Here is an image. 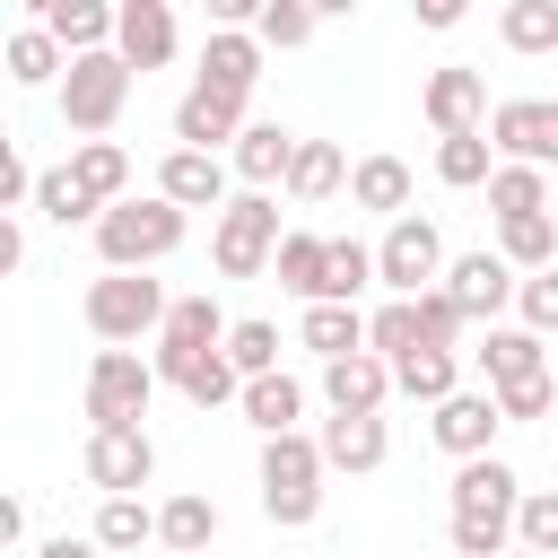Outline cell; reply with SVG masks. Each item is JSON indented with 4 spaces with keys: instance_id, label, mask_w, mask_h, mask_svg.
Returning a JSON list of instances; mask_svg holds the SVG:
<instances>
[{
    "instance_id": "obj_12",
    "label": "cell",
    "mask_w": 558,
    "mask_h": 558,
    "mask_svg": "<svg viewBox=\"0 0 558 558\" xmlns=\"http://www.w3.org/2000/svg\"><path fill=\"white\" fill-rule=\"evenodd\" d=\"M253 131V113H244V96H218V87H183V105H174V148H201V157H227L235 140Z\"/></svg>"
},
{
    "instance_id": "obj_31",
    "label": "cell",
    "mask_w": 558,
    "mask_h": 558,
    "mask_svg": "<svg viewBox=\"0 0 558 558\" xmlns=\"http://www.w3.org/2000/svg\"><path fill=\"white\" fill-rule=\"evenodd\" d=\"M262 436H296V418H305V384L296 375H262V384H244V401H235Z\"/></svg>"
},
{
    "instance_id": "obj_51",
    "label": "cell",
    "mask_w": 558,
    "mask_h": 558,
    "mask_svg": "<svg viewBox=\"0 0 558 558\" xmlns=\"http://www.w3.org/2000/svg\"><path fill=\"white\" fill-rule=\"evenodd\" d=\"M0 541H26V497H0Z\"/></svg>"
},
{
    "instance_id": "obj_8",
    "label": "cell",
    "mask_w": 558,
    "mask_h": 558,
    "mask_svg": "<svg viewBox=\"0 0 558 558\" xmlns=\"http://www.w3.org/2000/svg\"><path fill=\"white\" fill-rule=\"evenodd\" d=\"M445 235H436V218H392L384 227V244H375V279L392 288V296H427V288H445Z\"/></svg>"
},
{
    "instance_id": "obj_42",
    "label": "cell",
    "mask_w": 558,
    "mask_h": 558,
    "mask_svg": "<svg viewBox=\"0 0 558 558\" xmlns=\"http://www.w3.org/2000/svg\"><path fill=\"white\" fill-rule=\"evenodd\" d=\"M35 218H52V227H96L105 209L70 183V166H44V183H35Z\"/></svg>"
},
{
    "instance_id": "obj_2",
    "label": "cell",
    "mask_w": 558,
    "mask_h": 558,
    "mask_svg": "<svg viewBox=\"0 0 558 558\" xmlns=\"http://www.w3.org/2000/svg\"><path fill=\"white\" fill-rule=\"evenodd\" d=\"M323 480H331V462H323V436H262V514L279 523V532H305L314 514H323Z\"/></svg>"
},
{
    "instance_id": "obj_7",
    "label": "cell",
    "mask_w": 558,
    "mask_h": 558,
    "mask_svg": "<svg viewBox=\"0 0 558 558\" xmlns=\"http://www.w3.org/2000/svg\"><path fill=\"white\" fill-rule=\"evenodd\" d=\"M131 61L122 52H87V61H70V78H61V122L78 131V140H105L113 122H122V105H131Z\"/></svg>"
},
{
    "instance_id": "obj_24",
    "label": "cell",
    "mask_w": 558,
    "mask_h": 558,
    "mask_svg": "<svg viewBox=\"0 0 558 558\" xmlns=\"http://www.w3.org/2000/svg\"><path fill=\"white\" fill-rule=\"evenodd\" d=\"M384 453H392V427L384 418H323V462L331 471L366 480V471H384Z\"/></svg>"
},
{
    "instance_id": "obj_45",
    "label": "cell",
    "mask_w": 558,
    "mask_h": 558,
    "mask_svg": "<svg viewBox=\"0 0 558 558\" xmlns=\"http://www.w3.org/2000/svg\"><path fill=\"white\" fill-rule=\"evenodd\" d=\"M514 314H523V331L558 340V270H532V279H523V296H514Z\"/></svg>"
},
{
    "instance_id": "obj_30",
    "label": "cell",
    "mask_w": 558,
    "mask_h": 558,
    "mask_svg": "<svg viewBox=\"0 0 558 558\" xmlns=\"http://www.w3.org/2000/svg\"><path fill=\"white\" fill-rule=\"evenodd\" d=\"M392 392H401V401H427V410H445V401L462 392V357H453V349H418L410 366H392Z\"/></svg>"
},
{
    "instance_id": "obj_29",
    "label": "cell",
    "mask_w": 558,
    "mask_h": 558,
    "mask_svg": "<svg viewBox=\"0 0 558 558\" xmlns=\"http://www.w3.org/2000/svg\"><path fill=\"white\" fill-rule=\"evenodd\" d=\"M323 262H331V235H314V227H288V244H279V288L288 296H305V305H323Z\"/></svg>"
},
{
    "instance_id": "obj_27",
    "label": "cell",
    "mask_w": 558,
    "mask_h": 558,
    "mask_svg": "<svg viewBox=\"0 0 558 558\" xmlns=\"http://www.w3.org/2000/svg\"><path fill=\"white\" fill-rule=\"evenodd\" d=\"M366 349H375L384 366H410V357L427 349V331H418V296H384V305L366 314Z\"/></svg>"
},
{
    "instance_id": "obj_10",
    "label": "cell",
    "mask_w": 558,
    "mask_h": 558,
    "mask_svg": "<svg viewBox=\"0 0 558 558\" xmlns=\"http://www.w3.org/2000/svg\"><path fill=\"white\" fill-rule=\"evenodd\" d=\"M488 148H497V166H558V96H506L497 113H488Z\"/></svg>"
},
{
    "instance_id": "obj_16",
    "label": "cell",
    "mask_w": 558,
    "mask_h": 558,
    "mask_svg": "<svg viewBox=\"0 0 558 558\" xmlns=\"http://www.w3.org/2000/svg\"><path fill=\"white\" fill-rule=\"evenodd\" d=\"M227 314H218V296L209 288H192V296H174V314H166V331H157V366H174V357H209V349H227Z\"/></svg>"
},
{
    "instance_id": "obj_14",
    "label": "cell",
    "mask_w": 558,
    "mask_h": 558,
    "mask_svg": "<svg viewBox=\"0 0 558 558\" xmlns=\"http://www.w3.org/2000/svg\"><path fill=\"white\" fill-rule=\"evenodd\" d=\"M35 26H44L70 61H87V52H113L122 9H105V0H35Z\"/></svg>"
},
{
    "instance_id": "obj_46",
    "label": "cell",
    "mask_w": 558,
    "mask_h": 558,
    "mask_svg": "<svg viewBox=\"0 0 558 558\" xmlns=\"http://www.w3.org/2000/svg\"><path fill=\"white\" fill-rule=\"evenodd\" d=\"M418 331H427V349H453V340H462V305H453L445 288H427V296H418ZM453 357H462V349H453Z\"/></svg>"
},
{
    "instance_id": "obj_44",
    "label": "cell",
    "mask_w": 558,
    "mask_h": 558,
    "mask_svg": "<svg viewBox=\"0 0 558 558\" xmlns=\"http://www.w3.org/2000/svg\"><path fill=\"white\" fill-rule=\"evenodd\" d=\"M514 549L558 558V488H532V497H523V514H514Z\"/></svg>"
},
{
    "instance_id": "obj_40",
    "label": "cell",
    "mask_w": 558,
    "mask_h": 558,
    "mask_svg": "<svg viewBox=\"0 0 558 558\" xmlns=\"http://www.w3.org/2000/svg\"><path fill=\"white\" fill-rule=\"evenodd\" d=\"M227 366H235L244 384H262V375H279V323H262V314H244V323L227 331Z\"/></svg>"
},
{
    "instance_id": "obj_28",
    "label": "cell",
    "mask_w": 558,
    "mask_h": 558,
    "mask_svg": "<svg viewBox=\"0 0 558 558\" xmlns=\"http://www.w3.org/2000/svg\"><path fill=\"white\" fill-rule=\"evenodd\" d=\"M349 201L375 209V218H410V166H401V157H357Z\"/></svg>"
},
{
    "instance_id": "obj_39",
    "label": "cell",
    "mask_w": 558,
    "mask_h": 558,
    "mask_svg": "<svg viewBox=\"0 0 558 558\" xmlns=\"http://www.w3.org/2000/svg\"><path fill=\"white\" fill-rule=\"evenodd\" d=\"M497 174V148H488V131H471V140H436V183H453V192H480Z\"/></svg>"
},
{
    "instance_id": "obj_48",
    "label": "cell",
    "mask_w": 558,
    "mask_h": 558,
    "mask_svg": "<svg viewBox=\"0 0 558 558\" xmlns=\"http://www.w3.org/2000/svg\"><path fill=\"white\" fill-rule=\"evenodd\" d=\"M35 558H105V549H96V541H78V532H52Z\"/></svg>"
},
{
    "instance_id": "obj_50",
    "label": "cell",
    "mask_w": 558,
    "mask_h": 558,
    "mask_svg": "<svg viewBox=\"0 0 558 558\" xmlns=\"http://www.w3.org/2000/svg\"><path fill=\"white\" fill-rule=\"evenodd\" d=\"M17 262H26V227H17V218H0V270H17Z\"/></svg>"
},
{
    "instance_id": "obj_20",
    "label": "cell",
    "mask_w": 558,
    "mask_h": 558,
    "mask_svg": "<svg viewBox=\"0 0 558 558\" xmlns=\"http://www.w3.org/2000/svg\"><path fill=\"white\" fill-rule=\"evenodd\" d=\"M192 78L253 105V87H262V35H227V26H218V35L201 44V70H192Z\"/></svg>"
},
{
    "instance_id": "obj_4",
    "label": "cell",
    "mask_w": 558,
    "mask_h": 558,
    "mask_svg": "<svg viewBox=\"0 0 558 558\" xmlns=\"http://www.w3.org/2000/svg\"><path fill=\"white\" fill-rule=\"evenodd\" d=\"M166 314H174V296H166L148 270H105V279H87V331H96L105 349L157 340V331H166Z\"/></svg>"
},
{
    "instance_id": "obj_22",
    "label": "cell",
    "mask_w": 558,
    "mask_h": 558,
    "mask_svg": "<svg viewBox=\"0 0 558 558\" xmlns=\"http://www.w3.org/2000/svg\"><path fill=\"white\" fill-rule=\"evenodd\" d=\"M227 166L244 174V192H288V166H296V131H279V122H253L235 148H227Z\"/></svg>"
},
{
    "instance_id": "obj_21",
    "label": "cell",
    "mask_w": 558,
    "mask_h": 558,
    "mask_svg": "<svg viewBox=\"0 0 558 558\" xmlns=\"http://www.w3.org/2000/svg\"><path fill=\"white\" fill-rule=\"evenodd\" d=\"M471 357H480L488 392H506V384H523V375H549V340H541V331H523V323H497Z\"/></svg>"
},
{
    "instance_id": "obj_13",
    "label": "cell",
    "mask_w": 558,
    "mask_h": 558,
    "mask_svg": "<svg viewBox=\"0 0 558 558\" xmlns=\"http://www.w3.org/2000/svg\"><path fill=\"white\" fill-rule=\"evenodd\" d=\"M445 296L462 305V323H488V331H497V314L523 296V270H514L506 253H462V262L445 270Z\"/></svg>"
},
{
    "instance_id": "obj_25",
    "label": "cell",
    "mask_w": 558,
    "mask_h": 558,
    "mask_svg": "<svg viewBox=\"0 0 558 558\" xmlns=\"http://www.w3.org/2000/svg\"><path fill=\"white\" fill-rule=\"evenodd\" d=\"M296 349H314L323 366H340V357H357V349H366V314H357V305H305Z\"/></svg>"
},
{
    "instance_id": "obj_53",
    "label": "cell",
    "mask_w": 558,
    "mask_h": 558,
    "mask_svg": "<svg viewBox=\"0 0 558 558\" xmlns=\"http://www.w3.org/2000/svg\"><path fill=\"white\" fill-rule=\"evenodd\" d=\"M506 558H532V549H506Z\"/></svg>"
},
{
    "instance_id": "obj_41",
    "label": "cell",
    "mask_w": 558,
    "mask_h": 558,
    "mask_svg": "<svg viewBox=\"0 0 558 558\" xmlns=\"http://www.w3.org/2000/svg\"><path fill=\"white\" fill-rule=\"evenodd\" d=\"M87 541H96V549H140V541H157V514H148V497H105Z\"/></svg>"
},
{
    "instance_id": "obj_37",
    "label": "cell",
    "mask_w": 558,
    "mask_h": 558,
    "mask_svg": "<svg viewBox=\"0 0 558 558\" xmlns=\"http://www.w3.org/2000/svg\"><path fill=\"white\" fill-rule=\"evenodd\" d=\"M497 253L532 279V270H558V218H506L497 227Z\"/></svg>"
},
{
    "instance_id": "obj_26",
    "label": "cell",
    "mask_w": 558,
    "mask_h": 558,
    "mask_svg": "<svg viewBox=\"0 0 558 558\" xmlns=\"http://www.w3.org/2000/svg\"><path fill=\"white\" fill-rule=\"evenodd\" d=\"M192 410H218V401H244V375L227 366V349H209V357H174V366H157Z\"/></svg>"
},
{
    "instance_id": "obj_9",
    "label": "cell",
    "mask_w": 558,
    "mask_h": 558,
    "mask_svg": "<svg viewBox=\"0 0 558 558\" xmlns=\"http://www.w3.org/2000/svg\"><path fill=\"white\" fill-rule=\"evenodd\" d=\"M418 113H427V131L436 140H471V131H488V70H471V61H445V70H427V87H418Z\"/></svg>"
},
{
    "instance_id": "obj_38",
    "label": "cell",
    "mask_w": 558,
    "mask_h": 558,
    "mask_svg": "<svg viewBox=\"0 0 558 558\" xmlns=\"http://www.w3.org/2000/svg\"><path fill=\"white\" fill-rule=\"evenodd\" d=\"M497 35H506V52H558V0H506V17H497Z\"/></svg>"
},
{
    "instance_id": "obj_49",
    "label": "cell",
    "mask_w": 558,
    "mask_h": 558,
    "mask_svg": "<svg viewBox=\"0 0 558 558\" xmlns=\"http://www.w3.org/2000/svg\"><path fill=\"white\" fill-rule=\"evenodd\" d=\"M418 26H436V35L462 26V0H418Z\"/></svg>"
},
{
    "instance_id": "obj_35",
    "label": "cell",
    "mask_w": 558,
    "mask_h": 558,
    "mask_svg": "<svg viewBox=\"0 0 558 558\" xmlns=\"http://www.w3.org/2000/svg\"><path fill=\"white\" fill-rule=\"evenodd\" d=\"M357 288H384V279H375V244L331 235V262H323V305H357Z\"/></svg>"
},
{
    "instance_id": "obj_47",
    "label": "cell",
    "mask_w": 558,
    "mask_h": 558,
    "mask_svg": "<svg viewBox=\"0 0 558 558\" xmlns=\"http://www.w3.org/2000/svg\"><path fill=\"white\" fill-rule=\"evenodd\" d=\"M497 410H506V418H549V410H558V375H523V384H506Z\"/></svg>"
},
{
    "instance_id": "obj_1",
    "label": "cell",
    "mask_w": 558,
    "mask_h": 558,
    "mask_svg": "<svg viewBox=\"0 0 558 558\" xmlns=\"http://www.w3.org/2000/svg\"><path fill=\"white\" fill-rule=\"evenodd\" d=\"M523 480H514V462H462L453 471V523H445V541H453V558H506L514 549V514H523Z\"/></svg>"
},
{
    "instance_id": "obj_3",
    "label": "cell",
    "mask_w": 558,
    "mask_h": 558,
    "mask_svg": "<svg viewBox=\"0 0 558 558\" xmlns=\"http://www.w3.org/2000/svg\"><path fill=\"white\" fill-rule=\"evenodd\" d=\"M183 209L166 201V192H148V201H122V209H105L96 218V262L105 270H157L174 244H183Z\"/></svg>"
},
{
    "instance_id": "obj_23",
    "label": "cell",
    "mask_w": 558,
    "mask_h": 558,
    "mask_svg": "<svg viewBox=\"0 0 558 558\" xmlns=\"http://www.w3.org/2000/svg\"><path fill=\"white\" fill-rule=\"evenodd\" d=\"M70 183H78L96 209H122V201H131V148H122V140H78V148H70Z\"/></svg>"
},
{
    "instance_id": "obj_33",
    "label": "cell",
    "mask_w": 558,
    "mask_h": 558,
    "mask_svg": "<svg viewBox=\"0 0 558 558\" xmlns=\"http://www.w3.org/2000/svg\"><path fill=\"white\" fill-rule=\"evenodd\" d=\"M157 541H166V549H183V558H192V549H209V541H218V506H209L201 488L166 497V506H157Z\"/></svg>"
},
{
    "instance_id": "obj_19",
    "label": "cell",
    "mask_w": 558,
    "mask_h": 558,
    "mask_svg": "<svg viewBox=\"0 0 558 558\" xmlns=\"http://www.w3.org/2000/svg\"><path fill=\"white\" fill-rule=\"evenodd\" d=\"M113 52H122L140 78H148V70H166V61H174V9H166V0H122Z\"/></svg>"
},
{
    "instance_id": "obj_15",
    "label": "cell",
    "mask_w": 558,
    "mask_h": 558,
    "mask_svg": "<svg viewBox=\"0 0 558 558\" xmlns=\"http://www.w3.org/2000/svg\"><path fill=\"white\" fill-rule=\"evenodd\" d=\"M227 174H235L227 157H201V148H166V166H157V192H166V201L192 218V209H227V201H235V192H227Z\"/></svg>"
},
{
    "instance_id": "obj_6",
    "label": "cell",
    "mask_w": 558,
    "mask_h": 558,
    "mask_svg": "<svg viewBox=\"0 0 558 558\" xmlns=\"http://www.w3.org/2000/svg\"><path fill=\"white\" fill-rule=\"evenodd\" d=\"M157 357H140V349H96L87 357V427H140L148 418V401H157Z\"/></svg>"
},
{
    "instance_id": "obj_52",
    "label": "cell",
    "mask_w": 558,
    "mask_h": 558,
    "mask_svg": "<svg viewBox=\"0 0 558 558\" xmlns=\"http://www.w3.org/2000/svg\"><path fill=\"white\" fill-rule=\"evenodd\" d=\"M549 375H558V349H549Z\"/></svg>"
},
{
    "instance_id": "obj_17",
    "label": "cell",
    "mask_w": 558,
    "mask_h": 558,
    "mask_svg": "<svg viewBox=\"0 0 558 558\" xmlns=\"http://www.w3.org/2000/svg\"><path fill=\"white\" fill-rule=\"evenodd\" d=\"M323 401H331V418H384V401H392V366H384L375 349H357V357L323 366Z\"/></svg>"
},
{
    "instance_id": "obj_11",
    "label": "cell",
    "mask_w": 558,
    "mask_h": 558,
    "mask_svg": "<svg viewBox=\"0 0 558 558\" xmlns=\"http://www.w3.org/2000/svg\"><path fill=\"white\" fill-rule=\"evenodd\" d=\"M87 480H96V497H140L157 480L148 427H87Z\"/></svg>"
},
{
    "instance_id": "obj_32",
    "label": "cell",
    "mask_w": 558,
    "mask_h": 558,
    "mask_svg": "<svg viewBox=\"0 0 558 558\" xmlns=\"http://www.w3.org/2000/svg\"><path fill=\"white\" fill-rule=\"evenodd\" d=\"M357 166L331 148V140H296V166H288V201H331Z\"/></svg>"
},
{
    "instance_id": "obj_18",
    "label": "cell",
    "mask_w": 558,
    "mask_h": 558,
    "mask_svg": "<svg viewBox=\"0 0 558 558\" xmlns=\"http://www.w3.org/2000/svg\"><path fill=\"white\" fill-rule=\"evenodd\" d=\"M436 445L453 453V462H488V445H497V427H506V410H497V392H453L436 418Z\"/></svg>"
},
{
    "instance_id": "obj_36",
    "label": "cell",
    "mask_w": 558,
    "mask_h": 558,
    "mask_svg": "<svg viewBox=\"0 0 558 558\" xmlns=\"http://www.w3.org/2000/svg\"><path fill=\"white\" fill-rule=\"evenodd\" d=\"M9 78H17V87H52V78H70V52H61L44 26H17V35H9Z\"/></svg>"
},
{
    "instance_id": "obj_34",
    "label": "cell",
    "mask_w": 558,
    "mask_h": 558,
    "mask_svg": "<svg viewBox=\"0 0 558 558\" xmlns=\"http://www.w3.org/2000/svg\"><path fill=\"white\" fill-rule=\"evenodd\" d=\"M488 209H497V227L506 218H549V174L541 166H497L488 174Z\"/></svg>"
},
{
    "instance_id": "obj_5",
    "label": "cell",
    "mask_w": 558,
    "mask_h": 558,
    "mask_svg": "<svg viewBox=\"0 0 558 558\" xmlns=\"http://www.w3.org/2000/svg\"><path fill=\"white\" fill-rule=\"evenodd\" d=\"M279 244H288V227H279V201H270V192H235V201L218 209L209 262H218V279H262V270L279 262Z\"/></svg>"
},
{
    "instance_id": "obj_43",
    "label": "cell",
    "mask_w": 558,
    "mask_h": 558,
    "mask_svg": "<svg viewBox=\"0 0 558 558\" xmlns=\"http://www.w3.org/2000/svg\"><path fill=\"white\" fill-rule=\"evenodd\" d=\"M314 26H323V9H305V0H262V52H296V44H314Z\"/></svg>"
}]
</instances>
